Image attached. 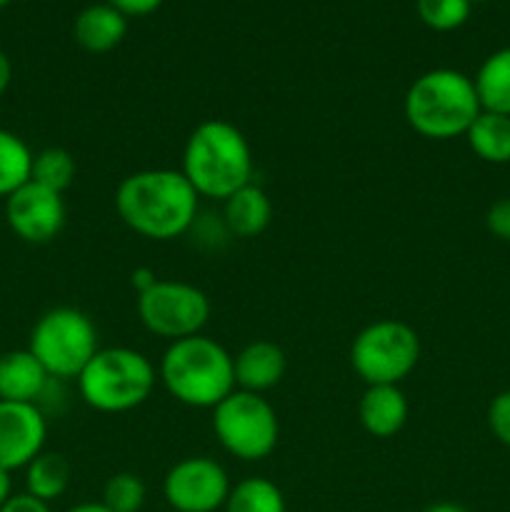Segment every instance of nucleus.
Masks as SVG:
<instances>
[{"mask_svg": "<svg viewBox=\"0 0 510 512\" xmlns=\"http://www.w3.org/2000/svg\"><path fill=\"white\" fill-rule=\"evenodd\" d=\"M273 220V200L260 185L248 183L223 200V223L238 238H258Z\"/></svg>", "mask_w": 510, "mask_h": 512, "instance_id": "obj_17", "label": "nucleus"}, {"mask_svg": "<svg viewBox=\"0 0 510 512\" xmlns=\"http://www.w3.org/2000/svg\"><path fill=\"white\" fill-rule=\"evenodd\" d=\"M470 150L490 165L510 163V115L480 110L465 133Z\"/></svg>", "mask_w": 510, "mask_h": 512, "instance_id": "obj_19", "label": "nucleus"}, {"mask_svg": "<svg viewBox=\"0 0 510 512\" xmlns=\"http://www.w3.org/2000/svg\"><path fill=\"white\" fill-rule=\"evenodd\" d=\"M138 315L145 330L168 343L203 333L210 320L208 295L185 280H155L138 295Z\"/></svg>", "mask_w": 510, "mask_h": 512, "instance_id": "obj_9", "label": "nucleus"}, {"mask_svg": "<svg viewBox=\"0 0 510 512\" xmlns=\"http://www.w3.org/2000/svg\"><path fill=\"white\" fill-rule=\"evenodd\" d=\"M180 173L200 198L228 200L235 190L253 183V148L243 130L228 120H203L185 140Z\"/></svg>", "mask_w": 510, "mask_h": 512, "instance_id": "obj_2", "label": "nucleus"}, {"mask_svg": "<svg viewBox=\"0 0 510 512\" xmlns=\"http://www.w3.org/2000/svg\"><path fill=\"white\" fill-rule=\"evenodd\" d=\"M10 83H13V63H10V58L5 55V50H0V98H3L5 90L10 88Z\"/></svg>", "mask_w": 510, "mask_h": 512, "instance_id": "obj_31", "label": "nucleus"}, {"mask_svg": "<svg viewBox=\"0 0 510 512\" xmlns=\"http://www.w3.org/2000/svg\"><path fill=\"white\" fill-rule=\"evenodd\" d=\"M65 215L63 195L33 180L5 198V223L15 238L30 245H45L58 238L65 228Z\"/></svg>", "mask_w": 510, "mask_h": 512, "instance_id": "obj_11", "label": "nucleus"}, {"mask_svg": "<svg viewBox=\"0 0 510 512\" xmlns=\"http://www.w3.org/2000/svg\"><path fill=\"white\" fill-rule=\"evenodd\" d=\"M485 228L493 238L510 243V198L495 200L485 213Z\"/></svg>", "mask_w": 510, "mask_h": 512, "instance_id": "obj_27", "label": "nucleus"}, {"mask_svg": "<svg viewBox=\"0 0 510 512\" xmlns=\"http://www.w3.org/2000/svg\"><path fill=\"white\" fill-rule=\"evenodd\" d=\"M50 383L53 378L48 375V370L28 348L0 355V400L40 405Z\"/></svg>", "mask_w": 510, "mask_h": 512, "instance_id": "obj_14", "label": "nucleus"}, {"mask_svg": "<svg viewBox=\"0 0 510 512\" xmlns=\"http://www.w3.org/2000/svg\"><path fill=\"white\" fill-rule=\"evenodd\" d=\"M213 433L225 453L243 463H258L278 445V413L263 395L235 388L213 408Z\"/></svg>", "mask_w": 510, "mask_h": 512, "instance_id": "obj_7", "label": "nucleus"}, {"mask_svg": "<svg viewBox=\"0 0 510 512\" xmlns=\"http://www.w3.org/2000/svg\"><path fill=\"white\" fill-rule=\"evenodd\" d=\"M480 108L510 115V48L495 50L483 60L473 78Z\"/></svg>", "mask_w": 510, "mask_h": 512, "instance_id": "obj_20", "label": "nucleus"}, {"mask_svg": "<svg viewBox=\"0 0 510 512\" xmlns=\"http://www.w3.org/2000/svg\"><path fill=\"white\" fill-rule=\"evenodd\" d=\"M415 10L430 30L450 33L468 23L473 0H415Z\"/></svg>", "mask_w": 510, "mask_h": 512, "instance_id": "obj_24", "label": "nucleus"}, {"mask_svg": "<svg viewBox=\"0 0 510 512\" xmlns=\"http://www.w3.org/2000/svg\"><path fill=\"white\" fill-rule=\"evenodd\" d=\"M410 405L400 385H368L358 403L360 425L373 438H395L405 428Z\"/></svg>", "mask_w": 510, "mask_h": 512, "instance_id": "obj_15", "label": "nucleus"}, {"mask_svg": "<svg viewBox=\"0 0 510 512\" xmlns=\"http://www.w3.org/2000/svg\"><path fill=\"white\" fill-rule=\"evenodd\" d=\"M75 175H78V165H75V158L65 148H45L33 155L30 180L43 185V188L63 195L73 185Z\"/></svg>", "mask_w": 510, "mask_h": 512, "instance_id": "obj_23", "label": "nucleus"}, {"mask_svg": "<svg viewBox=\"0 0 510 512\" xmlns=\"http://www.w3.org/2000/svg\"><path fill=\"white\" fill-rule=\"evenodd\" d=\"M8 5H10V0H0V10L8 8Z\"/></svg>", "mask_w": 510, "mask_h": 512, "instance_id": "obj_35", "label": "nucleus"}, {"mask_svg": "<svg viewBox=\"0 0 510 512\" xmlns=\"http://www.w3.org/2000/svg\"><path fill=\"white\" fill-rule=\"evenodd\" d=\"M473 3H490V0H473Z\"/></svg>", "mask_w": 510, "mask_h": 512, "instance_id": "obj_36", "label": "nucleus"}, {"mask_svg": "<svg viewBox=\"0 0 510 512\" xmlns=\"http://www.w3.org/2000/svg\"><path fill=\"white\" fill-rule=\"evenodd\" d=\"M423 512H468L463 508V505H458V503H448V500H443V503H433V505H428V508H425Z\"/></svg>", "mask_w": 510, "mask_h": 512, "instance_id": "obj_33", "label": "nucleus"}, {"mask_svg": "<svg viewBox=\"0 0 510 512\" xmlns=\"http://www.w3.org/2000/svg\"><path fill=\"white\" fill-rule=\"evenodd\" d=\"M78 393L98 413H128L153 395L158 370L133 348H100L78 375Z\"/></svg>", "mask_w": 510, "mask_h": 512, "instance_id": "obj_5", "label": "nucleus"}, {"mask_svg": "<svg viewBox=\"0 0 510 512\" xmlns=\"http://www.w3.org/2000/svg\"><path fill=\"white\" fill-rule=\"evenodd\" d=\"M33 150L13 130L0 128V198L23 188L33 170Z\"/></svg>", "mask_w": 510, "mask_h": 512, "instance_id": "obj_21", "label": "nucleus"}, {"mask_svg": "<svg viewBox=\"0 0 510 512\" xmlns=\"http://www.w3.org/2000/svg\"><path fill=\"white\" fill-rule=\"evenodd\" d=\"M155 280H158V275L153 273L150 268H135L133 273H130V285H133L135 293H145L148 288H153Z\"/></svg>", "mask_w": 510, "mask_h": 512, "instance_id": "obj_30", "label": "nucleus"}, {"mask_svg": "<svg viewBox=\"0 0 510 512\" xmlns=\"http://www.w3.org/2000/svg\"><path fill=\"white\" fill-rule=\"evenodd\" d=\"M13 473L5 468H0V508L13 498Z\"/></svg>", "mask_w": 510, "mask_h": 512, "instance_id": "obj_32", "label": "nucleus"}, {"mask_svg": "<svg viewBox=\"0 0 510 512\" xmlns=\"http://www.w3.org/2000/svg\"><path fill=\"white\" fill-rule=\"evenodd\" d=\"M48 420L40 405L0 400V468L25 470L45 450Z\"/></svg>", "mask_w": 510, "mask_h": 512, "instance_id": "obj_12", "label": "nucleus"}, {"mask_svg": "<svg viewBox=\"0 0 510 512\" xmlns=\"http://www.w3.org/2000/svg\"><path fill=\"white\" fill-rule=\"evenodd\" d=\"M233 370L235 388L263 395L285 378L288 358L280 345L270 340H253L238 355H233Z\"/></svg>", "mask_w": 510, "mask_h": 512, "instance_id": "obj_13", "label": "nucleus"}, {"mask_svg": "<svg viewBox=\"0 0 510 512\" xmlns=\"http://www.w3.org/2000/svg\"><path fill=\"white\" fill-rule=\"evenodd\" d=\"M488 428L500 445L510 448V390H503L490 400Z\"/></svg>", "mask_w": 510, "mask_h": 512, "instance_id": "obj_26", "label": "nucleus"}, {"mask_svg": "<svg viewBox=\"0 0 510 512\" xmlns=\"http://www.w3.org/2000/svg\"><path fill=\"white\" fill-rule=\"evenodd\" d=\"M200 195L180 170L150 168L130 173L115 190V213L140 238L175 240L198 218Z\"/></svg>", "mask_w": 510, "mask_h": 512, "instance_id": "obj_1", "label": "nucleus"}, {"mask_svg": "<svg viewBox=\"0 0 510 512\" xmlns=\"http://www.w3.org/2000/svg\"><path fill=\"white\" fill-rule=\"evenodd\" d=\"M230 478L218 460L190 455L178 460L163 478V498L175 512H215L225 508Z\"/></svg>", "mask_w": 510, "mask_h": 512, "instance_id": "obj_10", "label": "nucleus"}, {"mask_svg": "<svg viewBox=\"0 0 510 512\" xmlns=\"http://www.w3.org/2000/svg\"><path fill=\"white\" fill-rule=\"evenodd\" d=\"M28 350L53 380H78L100 350L93 318L78 308H53L30 330Z\"/></svg>", "mask_w": 510, "mask_h": 512, "instance_id": "obj_6", "label": "nucleus"}, {"mask_svg": "<svg viewBox=\"0 0 510 512\" xmlns=\"http://www.w3.org/2000/svg\"><path fill=\"white\" fill-rule=\"evenodd\" d=\"M480 110L473 78L453 68H435L418 75L403 100L408 125L428 140L465 138Z\"/></svg>", "mask_w": 510, "mask_h": 512, "instance_id": "obj_4", "label": "nucleus"}, {"mask_svg": "<svg viewBox=\"0 0 510 512\" xmlns=\"http://www.w3.org/2000/svg\"><path fill=\"white\" fill-rule=\"evenodd\" d=\"M68 512H110V510L105 508L103 503H80L75 505V508H70Z\"/></svg>", "mask_w": 510, "mask_h": 512, "instance_id": "obj_34", "label": "nucleus"}, {"mask_svg": "<svg viewBox=\"0 0 510 512\" xmlns=\"http://www.w3.org/2000/svg\"><path fill=\"white\" fill-rule=\"evenodd\" d=\"M158 380L178 403L213 410L235 390L233 355L203 333L175 340L160 358Z\"/></svg>", "mask_w": 510, "mask_h": 512, "instance_id": "obj_3", "label": "nucleus"}, {"mask_svg": "<svg viewBox=\"0 0 510 512\" xmlns=\"http://www.w3.org/2000/svg\"><path fill=\"white\" fill-rule=\"evenodd\" d=\"M0 512H53L50 510V503H43V500L33 498L28 493H18L8 500V503L0 508Z\"/></svg>", "mask_w": 510, "mask_h": 512, "instance_id": "obj_29", "label": "nucleus"}, {"mask_svg": "<svg viewBox=\"0 0 510 512\" xmlns=\"http://www.w3.org/2000/svg\"><path fill=\"white\" fill-rule=\"evenodd\" d=\"M128 18L110 3H95L80 10L73 23V38L88 53H110L123 43Z\"/></svg>", "mask_w": 510, "mask_h": 512, "instance_id": "obj_16", "label": "nucleus"}, {"mask_svg": "<svg viewBox=\"0 0 510 512\" xmlns=\"http://www.w3.org/2000/svg\"><path fill=\"white\" fill-rule=\"evenodd\" d=\"M225 512H285L283 490L268 478H245L230 488Z\"/></svg>", "mask_w": 510, "mask_h": 512, "instance_id": "obj_22", "label": "nucleus"}, {"mask_svg": "<svg viewBox=\"0 0 510 512\" xmlns=\"http://www.w3.org/2000/svg\"><path fill=\"white\" fill-rule=\"evenodd\" d=\"M70 478H73L70 460L63 453L43 450L38 458L25 465V493L43 503H53V500L63 498Z\"/></svg>", "mask_w": 510, "mask_h": 512, "instance_id": "obj_18", "label": "nucleus"}, {"mask_svg": "<svg viewBox=\"0 0 510 512\" xmlns=\"http://www.w3.org/2000/svg\"><path fill=\"white\" fill-rule=\"evenodd\" d=\"M418 363L420 338L403 320H375L350 345V365L365 385H400Z\"/></svg>", "mask_w": 510, "mask_h": 512, "instance_id": "obj_8", "label": "nucleus"}, {"mask_svg": "<svg viewBox=\"0 0 510 512\" xmlns=\"http://www.w3.org/2000/svg\"><path fill=\"white\" fill-rule=\"evenodd\" d=\"M145 498H148V488H145L143 478H138L135 473H115L105 483L100 503L110 512H140Z\"/></svg>", "mask_w": 510, "mask_h": 512, "instance_id": "obj_25", "label": "nucleus"}, {"mask_svg": "<svg viewBox=\"0 0 510 512\" xmlns=\"http://www.w3.org/2000/svg\"><path fill=\"white\" fill-rule=\"evenodd\" d=\"M115 10L125 15V18H143V15L155 13L165 0H108Z\"/></svg>", "mask_w": 510, "mask_h": 512, "instance_id": "obj_28", "label": "nucleus"}]
</instances>
